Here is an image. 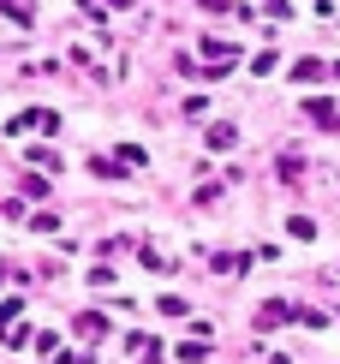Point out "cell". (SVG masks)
I'll use <instances>...</instances> for the list:
<instances>
[{"mask_svg":"<svg viewBox=\"0 0 340 364\" xmlns=\"http://www.w3.org/2000/svg\"><path fill=\"white\" fill-rule=\"evenodd\" d=\"M304 114H311V119H317L322 132H334V126H340V108H334V102H311Z\"/></svg>","mask_w":340,"mask_h":364,"instance_id":"cell-1","label":"cell"},{"mask_svg":"<svg viewBox=\"0 0 340 364\" xmlns=\"http://www.w3.org/2000/svg\"><path fill=\"white\" fill-rule=\"evenodd\" d=\"M78 335H84V341H102V335H107V323L90 311V316H78Z\"/></svg>","mask_w":340,"mask_h":364,"instance_id":"cell-2","label":"cell"},{"mask_svg":"<svg viewBox=\"0 0 340 364\" xmlns=\"http://www.w3.org/2000/svg\"><path fill=\"white\" fill-rule=\"evenodd\" d=\"M233 138H239L233 126H209V149H233Z\"/></svg>","mask_w":340,"mask_h":364,"instance_id":"cell-3","label":"cell"},{"mask_svg":"<svg viewBox=\"0 0 340 364\" xmlns=\"http://www.w3.org/2000/svg\"><path fill=\"white\" fill-rule=\"evenodd\" d=\"M0 12H6L12 24H30V6H24V0H0Z\"/></svg>","mask_w":340,"mask_h":364,"instance_id":"cell-4","label":"cell"},{"mask_svg":"<svg viewBox=\"0 0 340 364\" xmlns=\"http://www.w3.org/2000/svg\"><path fill=\"white\" fill-rule=\"evenodd\" d=\"M114 161H119V168H144V149H137V144H126V149H119Z\"/></svg>","mask_w":340,"mask_h":364,"instance_id":"cell-5","label":"cell"}]
</instances>
